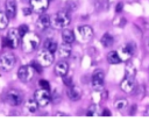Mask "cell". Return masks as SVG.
Wrapping results in <instances>:
<instances>
[{"mask_svg":"<svg viewBox=\"0 0 149 135\" xmlns=\"http://www.w3.org/2000/svg\"><path fill=\"white\" fill-rule=\"evenodd\" d=\"M40 36L36 34V33H33V31H28L22 37H21V44H22V50L27 54H30L33 51H35L38 45H40Z\"/></svg>","mask_w":149,"mask_h":135,"instance_id":"1","label":"cell"},{"mask_svg":"<svg viewBox=\"0 0 149 135\" xmlns=\"http://www.w3.org/2000/svg\"><path fill=\"white\" fill-rule=\"evenodd\" d=\"M71 23V17L68 12L62 10L50 16V24L55 28H66Z\"/></svg>","mask_w":149,"mask_h":135,"instance_id":"2","label":"cell"},{"mask_svg":"<svg viewBox=\"0 0 149 135\" xmlns=\"http://www.w3.org/2000/svg\"><path fill=\"white\" fill-rule=\"evenodd\" d=\"M24 100V95L20 90L9 88L5 93V101L10 106H20Z\"/></svg>","mask_w":149,"mask_h":135,"instance_id":"3","label":"cell"},{"mask_svg":"<svg viewBox=\"0 0 149 135\" xmlns=\"http://www.w3.org/2000/svg\"><path fill=\"white\" fill-rule=\"evenodd\" d=\"M15 63H16V57L15 55L10 52H5L0 56V70L1 71H5V72L10 71L14 68Z\"/></svg>","mask_w":149,"mask_h":135,"instance_id":"4","label":"cell"},{"mask_svg":"<svg viewBox=\"0 0 149 135\" xmlns=\"http://www.w3.org/2000/svg\"><path fill=\"white\" fill-rule=\"evenodd\" d=\"M34 99L37 102L38 107H45L50 104L51 100V95L49 93V90H44V88H40L36 90L34 93Z\"/></svg>","mask_w":149,"mask_h":135,"instance_id":"5","label":"cell"},{"mask_svg":"<svg viewBox=\"0 0 149 135\" xmlns=\"http://www.w3.org/2000/svg\"><path fill=\"white\" fill-rule=\"evenodd\" d=\"M104 81H105V73L102 70H95L92 74L91 85L94 91H101L104 88Z\"/></svg>","mask_w":149,"mask_h":135,"instance_id":"6","label":"cell"},{"mask_svg":"<svg viewBox=\"0 0 149 135\" xmlns=\"http://www.w3.org/2000/svg\"><path fill=\"white\" fill-rule=\"evenodd\" d=\"M34 72H35V70L31 68V65H23V66H21V68L19 69V71H17V77H19V79H20L21 81L28 83V81H30V80L33 79Z\"/></svg>","mask_w":149,"mask_h":135,"instance_id":"7","label":"cell"},{"mask_svg":"<svg viewBox=\"0 0 149 135\" xmlns=\"http://www.w3.org/2000/svg\"><path fill=\"white\" fill-rule=\"evenodd\" d=\"M37 62L42 66H49L54 62V54L48 51V50H45V49H43L37 55Z\"/></svg>","mask_w":149,"mask_h":135,"instance_id":"8","label":"cell"},{"mask_svg":"<svg viewBox=\"0 0 149 135\" xmlns=\"http://www.w3.org/2000/svg\"><path fill=\"white\" fill-rule=\"evenodd\" d=\"M7 40H8V42H9V48L15 49V48L19 47V44H20V42H21V36H20V34H19L17 28L9 29L8 35H7Z\"/></svg>","mask_w":149,"mask_h":135,"instance_id":"9","label":"cell"},{"mask_svg":"<svg viewBox=\"0 0 149 135\" xmlns=\"http://www.w3.org/2000/svg\"><path fill=\"white\" fill-rule=\"evenodd\" d=\"M135 50H136V45H135L133 42H128V43H126L125 45H122V48L120 49V54H119L121 61H122V59H128V58H130V57L134 55Z\"/></svg>","mask_w":149,"mask_h":135,"instance_id":"10","label":"cell"},{"mask_svg":"<svg viewBox=\"0 0 149 135\" xmlns=\"http://www.w3.org/2000/svg\"><path fill=\"white\" fill-rule=\"evenodd\" d=\"M120 87H121V90H122L123 92H126V93H133L134 90H135V87H136L135 79L132 78V77L125 76L123 79H122L121 83H120Z\"/></svg>","mask_w":149,"mask_h":135,"instance_id":"11","label":"cell"},{"mask_svg":"<svg viewBox=\"0 0 149 135\" xmlns=\"http://www.w3.org/2000/svg\"><path fill=\"white\" fill-rule=\"evenodd\" d=\"M78 35L83 42H88L93 37V29H92V27H90L87 24L79 26L78 27Z\"/></svg>","mask_w":149,"mask_h":135,"instance_id":"12","label":"cell"},{"mask_svg":"<svg viewBox=\"0 0 149 135\" xmlns=\"http://www.w3.org/2000/svg\"><path fill=\"white\" fill-rule=\"evenodd\" d=\"M81 94H83V91H81V88H80L79 86L73 85V84H72V85H70V86H68L66 95L69 97V99H70V100H72V101H77V100H79V99H80Z\"/></svg>","mask_w":149,"mask_h":135,"instance_id":"13","label":"cell"},{"mask_svg":"<svg viewBox=\"0 0 149 135\" xmlns=\"http://www.w3.org/2000/svg\"><path fill=\"white\" fill-rule=\"evenodd\" d=\"M29 1L31 9L35 10L36 13H43L44 10H47L50 2V0H29Z\"/></svg>","mask_w":149,"mask_h":135,"instance_id":"14","label":"cell"},{"mask_svg":"<svg viewBox=\"0 0 149 135\" xmlns=\"http://www.w3.org/2000/svg\"><path fill=\"white\" fill-rule=\"evenodd\" d=\"M5 13L9 19H13L16 16V2L15 0H6L5 2Z\"/></svg>","mask_w":149,"mask_h":135,"instance_id":"15","label":"cell"},{"mask_svg":"<svg viewBox=\"0 0 149 135\" xmlns=\"http://www.w3.org/2000/svg\"><path fill=\"white\" fill-rule=\"evenodd\" d=\"M57 50H58V56H59V58L66 59V58H69L70 55H71V44L63 42V43L57 48Z\"/></svg>","mask_w":149,"mask_h":135,"instance_id":"16","label":"cell"},{"mask_svg":"<svg viewBox=\"0 0 149 135\" xmlns=\"http://www.w3.org/2000/svg\"><path fill=\"white\" fill-rule=\"evenodd\" d=\"M36 26H37V28L41 29V30L48 29V28L51 26V24H50V16H49L48 14H42V15H40V17H38L37 21H36Z\"/></svg>","mask_w":149,"mask_h":135,"instance_id":"17","label":"cell"},{"mask_svg":"<svg viewBox=\"0 0 149 135\" xmlns=\"http://www.w3.org/2000/svg\"><path fill=\"white\" fill-rule=\"evenodd\" d=\"M68 71H69V64H68L65 61L58 62V63L56 64V66H55V73H56L57 76H59V77L65 76V74L68 73Z\"/></svg>","mask_w":149,"mask_h":135,"instance_id":"18","label":"cell"},{"mask_svg":"<svg viewBox=\"0 0 149 135\" xmlns=\"http://www.w3.org/2000/svg\"><path fill=\"white\" fill-rule=\"evenodd\" d=\"M74 38H76L74 33L71 29H66V28L63 29V31H62V40H63V42L71 44L74 41Z\"/></svg>","mask_w":149,"mask_h":135,"instance_id":"19","label":"cell"},{"mask_svg":"<svg viewBox=\"0 0 149 135\" xmlns=\"http://www.w3.org/2000/svg\"><path fill=\"white\" fill-rule=\"evenodd\" d=\"M43 48H44L45 50H48V51H50V52L54 54V52L57 50L58 44H57V42H56L55 40H52V38H48V40L44 41V43H43Z\"/></svg>","mask_w":149,"mask_h":135,"instance_id":"20","label":"cell"},{"mask_svg":"<svg viewBox=\"0 0 149 135\" xmlns=\"http://www.w3.org/2000/svg\"><path fill=\"white\" fill-rule=\"evenodd\" d=\"M107 61L109 64H119L121 62V58L119 56V52L115 50H112L107 54Z\"/></svg>","mask_w":149,"mask_h":135,"instance_id":"21","label":"cell"},{"mask_svg":"<svg viewBox=\"0 0 149 135\" xmlns=\"http://www.w3.org/2000/svg\"><path fill=\"white\" fill-rule=\"evenodd\" d=\"M86 115L87 116H97V115H101V108L99 105L97 104H92L87 111H86Z\"/></svg>","mask_w":149,"mask_h":135,"instance_id":"22","label":"cell"},{"mask_svg":"<svg viewBox=\"0 0 149 135\" xmlns=\"http://www.w3.org/2000/svg\"><path fill=\"white\" fill-rule=\"evenodd\" d=\"M135 74H136V68H135V65L132 62H127L126 68H125V76L135 78Z\"/></svg>","mask_w":149,"mask_h":135,"instance_id":"23","label":"cell"},{"mask_svg":"<svg viewBox=\"0 0 149 135\" xmlns=\"http://www.w3.org/2000/svg\"><path fill=\"white\" fill-rule=\"evenodd\" d=\"M100 42H101L102 47H105V48H109V47L113 45V43H114V38H113L112 35H109V34H105V35H102Z\"/></svg>","mask_w":149,"mask_h":135,"instance_id":"24","label":"cell"},{"mask_svg":"<svg viewBox=\"0 0 149 135\" xmlns=\"http://www.w3.org/2000/svg\"><path fill=\"white\" fill-rule=\"evenodd\" d=\"M38 108V105L37 102L35 101V99H28L27 102H26V109L29 112V113H35Z\"/></svg>","mask_w":149,"mask_h":135,"instance_id":"25","label":"cell"},{"mask_svg":"<svg viewBox=\"0 0 149 135\" xmlns=\"http://www.w3.org/2000/svg\"><path fill=\"white\" fill-rule=\"evenodd\" d=\"M8 22H9V17L7 16V14L0 10V30L5 29L8 26Z\"/></svg>","mask_w":149,"mask_h":135,"instance_id":"26","label":"cell"},{"mask_svg":"<svg viewBox=\"0 0 149 135\" xmlns=\"http://www.w3.org/2000/svg\"><path fill=\"white\" fill-rule=\"evenodd\" d=\"M127 104H128V101H127L125 98H121V99L115 100V102H114V107H115L118 111H122V109L127 106Z\"/></svg>","mask_w":149,"mask_h":135,"instance_id":"27","label":"cell"},{"mask_svg":"<svg viewBox=\"0 0 149 135\" xmlns=\"http://www.w3.org/2000/svg\"><path fill=\"white\" fill-rule=\"evenodd\" d=\"M63 78V81H64V84L66 85V86H70V85H72V77L70 76V74H65V76H63L62 77Z\"/></svg>","mask_w":149,"mask_h":135,"instance_id":"28","label":"cell"},{"mask_svg":"<svg viewBox=\"0 0 149 135\" xmlns=\"http://www.w3.org/2000/svg\"><path fill=\"white\" fill-rule=\"evenodd\" d=\"M17 30H19V34H20V36L22 37L26 33H28V26H26V24H21L19 28H17Z\"/></svg>","mask_w":149,"mask_h":135,"instance_id":"29","label":"cell"},{"mask_svg":"<svg viewBox=\"0 0 149 135\" xmlns=\"http://www.w3.org/2000/svg\"><path fill=\"white\" fill-rule=\"evenodd\" d=\"M31 68H33L35 71H37V72H41V71H42V65H41L37 61H34V62L31 63Z\"/></svg>","mask_w":149,"mask_h":135,"instance_id":"30","label":"cell"},{"mask_svg":"<svg viewBox=\"0 0 149 135\" xmlns=\"http://www.w3.org/2000/svg\"><path fill=\"white\" fill-rule=\"evenodd\" d=\"M38 84H40V85H41V87H42V88H44V90H49V88H50L49 83H48L47 80H44V79H41Z\"/></svg>","mask_w":149,"mask_h":135,"instance_id":"31","label":"cell"},{"mask_svg":"<svg viewBox=\"0 0 149 135\" xmlns=\"http://www.w3.org/2000/svg\"><path fill=\"white\" fill-rule=\"evenodd\" d=\"M22 13H23V15H30L31 13H33V9H31V7L29 8V7H26V8H23L22 9Z\"/></svg>","mask_w":149,"mask_h":135,"instance_id":"32","label":"cell"},{"mask_svg":"<svg viewBox=\"0 0 149 135\" xmlns=\"http://www.w3.org/2000/svg\"><path fill=\"white\" fill-rule=\"evenodd\" d=\"M122 8H123V6H122V3H121V2H119V3L116 5V8H115V10H116L118 13H120V12L122 10Z\"/></svg>","mask_w":149,"mask_h":135,"instance_id":"33","label":"cell"},{"mask_svg":"<svg viewBox=\"0 0 149 135\" xmlns=\"http://www.w3.org/2000/svg\"><path fill=\"white\" fill-rule=\"evenodd\" d=\"M101 115L109 116V115H111V113H109V111H108V109H104V111H101Z\"/></svg>","mask_w":149,"mask_h":135,"instance_id":"34","label":"cell"},{"mask_svg":"<svg viewBox=\"0 0 149 135\" xmlns=\"http://www.w3.org/2000/svg\"><path fill=\"white\" fill-rule=\"evenodd\" d=\"M146 115H149V106H148L147 109H146Z\"/></svg>","mask_w":149,"mask_h":135,"instance_id":"35","label":"cell"},{"mask_svg":"<svg viewBox=\"0 0 149 135\" xmlns=\"http://www.w3.org/2000/svg\"><path fill=\"white\" fill-rule=\"evenodd\" d=\"M147 44H148V47H149V38H148V41H147Z\"/></svg>","mask_w":149,"mask_h":135,"instance_id":"36","label":"cell"},{"mask_svg":"<svg viewBox=\"0 0 149 135\" xmlns=\"http://www.w3.org/2000/svg\"><path fill=\"white\" fill-rule=\"evenodd\" d=\"M24 1H29V0H24Z\"/></svg>","mask_w":149,"mask_h":135,"instance_id":"37","label":"cell"},{"mask_svg":"<svg viewBox=\"0 0 149 135\" xmlns=\"http://www.w3.org/2000/svg\"><path fill=\"white\" fill-rule=\"evenodd\" d=\"M50 1H51V0H50Z\"/></svg>","mask_w":149,"mask_h":135,"instance_id":"38","label":"cell"}]
</instances>
